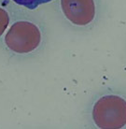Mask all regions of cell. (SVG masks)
<instances>
[{
    "instance_id": "obj_1",
    "label": "cell",
    "mask_w": 126,
    "mask_h": 129,
    "mask_svg": "<svg viewBox=\"0 0 126 129\" xmlns=\"http://www.w3.org/2000/svg\"><path fill=\"white\" fill-rule=\"evenodd\" d=\"M48 39L46 25L33 16L14 20L3 36L6 49L17 56H32L41 52Z\"/></svg>"
},
{
    "instance_id": "obj_2",
    "label": "cell",
    "mask_w": 126,
    "mask_h": 129,
    "mask_svg": "<svg viewBox=\"0 0 126 129\" xmlns=\"http://www.w3.org/2000/svg\"><path fill=\"white\" fill-rule=\"evenodd\" d=\"M89 118L94 128L126 129V93L110 90L95 95Z\"/></svg>"
},
{
    "instance_id": "obj_3",
    "label": "cell",
    "mask_w": 126,
    "mask_h": 129,
    "mask_svg": "<svg viewBox=\"0 0 126 129\" xmlns=\"http://www.w3.org/2000/svg\"><path fill=\"white\" fill-rule=\"evenodd\" d=\"M58 10L66 25L80 32L94 29L102 18V0H59Z\"/></svg>"
},
{
    "instance_id": "obj_4",
    "label": "cell",
    "mask_w": 126,
    "mask_h": 129,
    "mask_svg": "<svg viewBox=\"0 0 126 129\" xmlns=\"http://www.w3.org/2000/svg\"><path fill=\"white\" fill-rule=\"evenodd\" d=\"M11 22L12 19L10 10L6 7L0 5V39L3 38L4 34L8 30Z\"/></svg>"
},
{
    "instance_id": "obj_5",
    "label": "cell",
    "mask_w": 126,
    "mask_h": 129,
    "mask_svg": "<svg viewBox=\"0 0 126 129\" xmlns=\"http://www.w3.org/2000/svg\"><path fill=\"white\" fill-rule=\"evenodd\" d=\"M13 3H15L18 6L23 7L27 10H33L37 9L38 7L44 5V4L50 3L54 0H11Z\"/></svg>"
}]
</instances>
